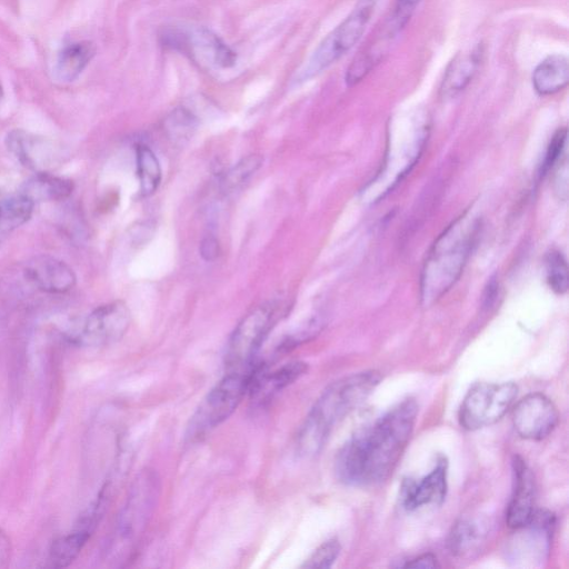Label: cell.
<instances>
[{
    "mask_svg": "<svg viewBox=\"0 0 569 569\" xmlns=\"http://www.w3.org/2000/svg\"><path fill=\"white\" fill-rule=\"evenodd\" d=\"M512 470L515 486L506 512V522L516 530L526 526L533 516L536 489L531 470L521 457H513Z\"/></svg>",
    "mask_w": 569,
    "mask_h": 569,
    "instance_id": "9a60e30c",
    "label": "cell"
},
{
    "mask_svg": "<svg viewBox=\"0 0 569 569\" xmlns=\"http://www.w3.org/2000/svg\"><path fill=\"white\" fill-rule=\"evenodd\" d=\"M380 380L378 371L369 370L332 382L317 399L298 431V452L305 457L319 453L336 425L361 405Z\"/></svg>",
    "mask_w": 569,
    "mask_h": 569,
    "instance_id": "7a4b0ae2",
    "label": "cell"
},
{
    "mask_svg": "<svg viewBox=\"0 0 569 569\" xmlns=\"http://www.w3.org/2000/svg\"><path fill=\"white\" fill-rule=\"evenodd\" d=\"M261 366L262 363L254 361L244 369L227 371L192 415L186 432L188 441L203 439L232 415L243 397L249 393Z\"/></svg>",
    "mask_w": 569,
    "mask_h": 569,
    "instance_id": "8992f818",
    "label": "cell"
},
{
    "mask_svg": "<svg viewBox=\"0 0 569 569\" xmlns=\"http://www.w3.org/2000/svg\"><path fill=\"white\" fill-rule=\"evenodd\" d=\"M307 371L308 365L302 361L284 363L270 372L262 365L251 385L249 393L258 405H263L279 391L300 379Z\"/></svg>",
    "mask_w": 569,
    "mask_h": 569,
    "instance_id": "d6986e66",
    "label": "cell"
},
{
    "mask_svg": "<svg viewBox=\"0 0 569 569\" xmlns=\"http://www.w3.org/2000/svg\"><path fill=\"white\" fill-rule=\"evenodd\" d=\"M341 547L336 538L321 543L301 566L303 568H330L340 553Z\"/></svg>",
    "mask_w": 569,
    "mask_h": 569,
    "instance_id": "f546056e",
    "label": "cell"
},
{
    "mask_svg": "<svg viewBox=\"0 0 569 569\" xmlns=\"http://www.w3.org/2000/svg\"><path fill=\"white\" fill-rule=\"evenodd\" d=\"M72 190L73 184L70 180L41 171L23 183L20 193L36 203L63 200Z\"/></svg>",
    "mask_w": 569,
    "mask_h": 569,
    "instance_id": "603a6c76",
    "label": "cell"
},
{
    "mask_svg": "<svg viewBox=\"0 0 569 569\" xmlns=\"http://www.w3.org/2000/svg\"><path fill=\"white\" fill-rule=\"evenodd\" d=\"M447 470L445 458L419 481L406 480L402 485V503L407 510H415L428 503H441L447 495Z\"/></svg>",
    "mask_w": 569,
    "mask_h": 569,
    "instance_id": "e0dca14e",
    "label": "cell"
},
{
    "mask_svg": "<svg viewBox=\"0 0 569 569\" xmlns=\"http://www.w3.org/2000/svg\"><path fill=\"white\" fill-rule=\"evenodd\" d=\"M160 491V478L154 470L147 468L136 477L109 543L108 552L114 560L124 561L137 549L157 509Z\"/></svg>",
    "mask_w": 569,
    "mask_h": 569,
    "instance_id": "5b68a950",
    "label": "cell"
},
{
    "mask_svg": "<svg viewBox=\"0 0 569 569\" xmlns=\"http://www.w3.org/2000/svg\"><path fill=\"white\" fill-rule=\"evenodd\" d=\"M517 395L518 387L513 382L476 383L462 400L461 427L472 431L496 423L513 405Z\"/></svg>",
    "mask_w": 569,
    "mask_h": 569,
    "instance_id": "ba28073f",
    "label": "cell"
},
{
    "mask_svg": "<svg viewBox=\"0 0 569 569\" xmlns=\"http://www.w3.org/2000/svg\"><path fill=\"white\" fill-rule=\"evenodd\" d=\"M106 511L104 507L93 501L81 515L76 527L64 536L56 539L48 552V562L52 568H66L80 555L91 538Z\"/></svg>",
    "mask_w": 569,
    "mask_h": 569,
    "instance_id": "7c38bea8",
    "label": "cell"
},
{
    "mask_svg": "<svg viewBox=\"0 0 569 569\" xmlns=\"http://www.w3.org/2000/svg\"><path fill=\"white\" fill-rule=\"evenodd\" d=\"M553 190L561 200H567L568 197V159L565 156L553 167Z\"/></svg>",
    "mask_w": 569,
    "mask_h": 569,
    "instance_id": "d6a6232c",
    "label": "cell"
},
{
    "mask_svg": "<svg viewBox=\"0 0 569 569\" xmlns=\"http://www.w3.org/2000/svg\"><path fill=\"white\" fill-rule=\"evenodd\" d=\"M6 142L8 150L19 162L24 167L37 170V172L44 171L50 166V162L53 161L54 154L51 151L53 146L24 130L16 129L10 131Z\"/></svg>",
    "mask_w": 569,
    "mask_h": 569,
    "instance_id": "ffe728a7",
    "label": "cell"
},
{
    "mask_svg": "<svg viewBox=\"0 0 569 569\" xmlns=\"http://www.w3.org/2000/svg\"><path fill=\"white\" fill-rule=\"evenodd\" d=\"M23 277L41 292L61 295L70 291L77 281L73 270L62 260L39 254L24 262Z\"/></svg>",
    "mask_w": 569,
    "mask_h": 569,
    "instance_id": "4fadbf2b",
    "label": "cell"
},
{
    "mask_svg": "<svg viewBox=\"0 0 569 569\" xmlns=\"http://www.w3.org/2000/svg\"><path fill=\"white\" fill-rule=\"evenodd\" d=\"M480 529L475 522L461 519L452 527L449 535L448 547L456 557H461L472 551L479 543Z\"/></svg>",
    "mask_w": 569,
    "mask_h": 569,
    "instance_id": "83f0119b",
    "label": "cell"
},
{
    "mask_svg": "<svg viewBox=\"0 0 569 569\" xmlns=\"http://www.w3.org/2000/svg\"><path fill=\"white\" fill-rule=\"evenodd\" d=\"M567 154V129L560 128L556 131L548 146L546 157L541 166V174H546Z\"/></svg>",
    "mask_w": 569,
    "mask_h": 569,
    "instance_id": "4dcf8cb0",
    "label": "cell"
},
{
    "mask_svg": "<svg viewBox=\"0 0 569 569\" xmlns=\"http://www.w3.org/2000/svg\"><path fill=\"white\" fill-rule=\"evenodd\" d=\"M483 53V46L478 43L455 56L443 73L440 86L442 97H456L468 87L482 62Z\"/></svg>",
    "mask_w": 569,
    "mask_h": 569,
    "instance_id": "ac0fdd59",
    "label": "cell"
},
{
    "mask_svg": "<svg viewBox=\"0 0 569 569\" xmlns=\"http://www.w3.org/2000/svg\"><path fill=\"white\" fill-rule=\"evenodd\" d=\"M263 158L260 154H250L241 159L220 178V189L224 193L233 192L243 186L262 166Z\"/></svg>",
    "mask_w": 569,
    "mask_h": 569,
    "instance_id": "4316f807",
    "label": "cell"
},
{
    "mask_svg": "<svg viewBox=\"0 0 569 569\" xmlns=\"http://www.w3.org/2000/svg\"><path fill=\"white\" fill-rule=\"evenodd\" d=\"M11 557V541L9 536L0 529V568L7 567Z\"/></svg>",
    "mask_w": 569,
    "mask_h": 569,
    "instance_id": "d590c367",
    "label": "cell"
},
{
    "mask_svg": "<svg viewBox=\"0 0 569 569\" xmlns=\"http://www.w3.org/2000/svg\"><path fill=\"white\" fill-rule=\"evenodd\" d=\"M200 254L206 261H213L220 253L218 240L213 236L204 237L200 242Z\"/></svg>",
    "mask_w": 569,
    "mask_h": 569,
    "instance_id": "836d02e7",
    "label": "cell"
},
{
    "mask_svg": "<svg viewBox=\"0 0 569 569\" xmlns=\"http://www.w3.org/2000/svg\"><path fill=\"white\" fill-rule=\"evenodd\" d=\"M130 326V311L122 301L97 307L70 332L69 339L82 347H104L120 340Z\"/></svg>",
    "mask_w": 569,
    "mask_h": 569,
    "instance_id": "30bf717a",
    "label": "cell"
},
{
    "mask_svg": "<svg viewBox=\"0 0 569 569\" xmlns=\"http://www.w3.org/2000/svg\"><path fill=\"white\" fill-rule=\"evenodd\" d=\"M559 413L553 402L540 392L520 399L512 410L516 432L525 439L541 440L556 428Z\"/></svg>",
    "mask_w": 569,
    "mask_h": 569,
    "instance_id": "8fae6325",
    "label": "cell"
},
{
    "mask_svg": "<svg viewBox=\"0 0 569 569\" xmlns=\"http://www.w3.org/2000/svg\"><path fill=\"white\" fill-rule=\"evenodd\" d=\"M569 82V62L563 54H551L545 58L532 72V86L541 96L555 94Z\"/></svg>",
    "mask_w": 569,
    "mask_h": 569,
    "instance_id": "44dd1931",
    "label": "cell"
},
{
    "mask_svg": "<svg viewBox=\"0 0 569 569\" xmlns=\"http://www.w3.org/2000/svg\"><path fill=\"white\" fill-rule=\"evenodd\" d=\"M400 32L388 19L351 61L345 76L346 83L351 87L360 82L380 63Z\"/></svg>",
    "mask_w": 569,
    "mask_h": 569,
    "instance_id": "2e32d148",
    "label": "cell"
},
{
    "mask_svg": "<svg viewBox=\"0 0 569 569\" xmlns=\"http://www.w3.org/2000/svg\"><path fill=\"white\" fill-rule=\"evenodd\" d=\"M198 126L197 117L187 108L172 110L163 122L167 137L172 143L183 146L193 136Z\"/></svg>",
    "mask_w": 569,
    "mask_h": 569,
    "instance_id": "484cf974",
    "label": "cell"
},
{
    "mask_svg": "<svg viewBox=\"0 0 569 569\" xmlns=\"http://www.w3.org/2000/svg\"><path fill=\"white\" fill-rule=\"evenodd\" d=\"M96 54L91 41L82 40L69 43L59 52L56 64V78L61 82L74 81Z\"/></svg>",
    "mask_w": 569,
    "mask_h": 569,
    "instance_id": "7402d4cb",
    "label": "cell"
},
{
    "mask_svg": "<svg viewBox=\"0 0 569 569\" xmlns=\"http://www.w3.org/2000/svg\"><path fill=\"white\" fill-rule=\"evenodd\" d=\"M406 568H437L439 567L438 560L432 553H423L419 557L408 561Z\"/></svg>",
    "mask_w": 569,
    "mask_h": 569,
    "instance_id": "e575fe53",
    "label": "cell"
},
{
    "mask_svg": "<svg viewBox=\"0 0 569 569\" xmlns=\"http://www.w3.org/2000/svg\"><path fill=\"white\" fill-rule=\"evenodd\" d=\"M547 282L558 295L568 290V264L565 256L557 249H551L545 257Z\"/></svg>",
    "mask_w": 569,
    "mask_h": 569,
    "instance_id": "f1b7e54d",
    "label": "cell"
},
{
    "mask_svg": "<svg viewBox=\"0 0 569 569\" xmlns=\"http://www.w3.org/2000/svg\"><path fill=\"white\" fill-rule=\"evenodd\" d=\"M383 161L375 178L361 190L362 200L375 203L392 190L419 159L429 134L422 111H409L390 120Z\"/></svg>",
    "mask_w": 569,
    "mask_h": 569,
    "instance_id": "277c9868",
    "label": "cell"
},
{
    "mask_svg": "<svg viewBox=\"0 0 569 569\" xmlns=\"http://www.w3.org/2000/svg\"><path fill=\"white\" fill-rule=\"evenodd\" d=\"M417 413V402L406 399L353 435L337 455V478L350 486L386 480L409 442Z\"/></svg>",
    "mask_w": 569,
    "mask_h": 569,
    "instance_id": "6da1fadb",
    "label": "cell"
},
{
    "mask_svg": "<svg viewBox=\"0 0 569 569\" xmlns=\"http://www.w3.org/2000/svg\"><path fill=\"white\" fill-rule=\"evenodd\" d=\"M480 220L465 212L452 221L432 244L420 277V302L428 308L459 279L475 246Z\"/></svg>",
    "mask_w": 569,
    "mask_h": 569,
    "instance_id": "3957f363",
    "label": "cell"
},
{
    "mask_svg": "<svg viewBox=\"0 0 569 569\" xmlns=\"http://www.w3.org/2000/svg\"><path fill=\"white\" fill-rule=\"evenodd\" d=\"M1 97H2V87L0 84V99H1Z\"/></svg>",
    "mask_w": 569,
    "mask_h": 569,
    "instance_id": "8d00e7d4",
    "label": "cell"
},
{
    "mask_svg": "<svg viewBox=\"0 0 569 569\" xmlns=\"http://www.w3.org/2000/svg\"><path fill=\"white\" fill-rule=\"evenodd\" d=\"M34 203L22 193L0 194V244L31 217Z\"/></svg>",
    "mask_w": 569,
    "mask_h": 569,
    "instance_id": "cb8c5ba5",
    "label": "cell"
},
{
    "mask_svg": "<svg viewBox=\"0 0 569 569\" xmlns=\"http://www.w3.org/2000/svg\"><path fill=\"white\" fill-rule=\"evenodd\" d=\"M420 0H397L390 21L402 31Z\"/></svg>",
    "mask_w": 569,
    "mask_h": 569,
    "instance_id": "1f68e13d",
    "label": "cell"
},
{
    "mask_svg": "<svg viewBox=\"0 0 569 569\" xmlns=\"http://www.w3.org/2000/svg\"><path fill=\"white\" fill-rule=\"evenodd\" d=\"M373 11V1H361L351 13L319 43L296 80L307 81L329 68L361 39Z\"/></svg>",
    "mask_w": 569,
    "mask_h": 569,
    "instance_id": "52a82bcc",
    "label": "cell"
},
{
    "mask_svg": "<svg viewBox=\"0 0 569 569\" xmlns=\"http://www.w3.org/2000/svg\"><path fill=\"white\" fill-rule=\"evenodd\" d=\"M277 320L273 303L252 309L231 333L224 353L227 371L241 370L254 362L253 358Z\"/></svg>",
    "mask_w": 569,
    "mask_h": 569,
    "instance_id": "9c48e42d",
    "label": "cell"
},
{
    "mask_svg": "<svg viewBox=\"0 0 569 569\" xmlns=\"http://www.w3.org/2000/svg\"><path fill=\"white\" fill-rule=\"evenodd\" d=\"M136 156L140 192L143 197H149L160 184L161 167L154 152L146 144L137 146Z\"/></svg>",
    "mask_w": 569,
    "mask_h": 569,
    "instance_id": "d4e9b609",
    "label": "cell"
},
{
    "mask_svg": "<svg viewBox=\"0 0 569 569\" xmlns=\"http://www.w3.org/2000/svg\"><path fill=\"white\" fill-rule=\"evenodd\" d=\"M553 527L555 516L548 510L536 509L530 521L516 529L519 531L512 549L516 560L531 562L543 560L550 548Z\"/></svg>",
    "mask_w": 569,
    "mask_h": 569,
    "instance_id": "5bb4252c",
    "label": "cell"
}]
</instances>
